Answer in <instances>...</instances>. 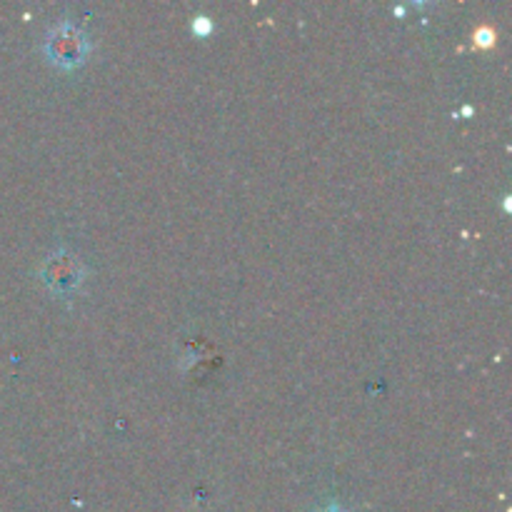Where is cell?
Returning a JSON list of instances; mask_svg holds the SVG:
<instances>
[{
  "label": "cell",
  "instance_id": "277c9868",
  "mask_svg": "<svg viewBox=\"0 0 512 512\" xmlns=\"http://www.w3.org/2000/svg\"><path fill=\"white\" fill-rule=\"evenodd\" d=\"M318 512H348V510H345L343 505H338V503H328L325 508H320Z\"/></svg>",
  "mask_w": 512,
  "mask_h": 512
},
{
  "label": "cell",
  "instance_id": "7a4b0ae2",
  "mask_svg": "<svg viewBox=\"0 0 512 512\" xmlns=\"http://www.w3.org/2000/svg\"><path fill=\"white\" fill-rule=\"evenodd\" d=\"M85 263L68 248H55L48 258L40 265V280H43L45 288L50 290L58 298L70 300L78 295V290L83 288L85 283Z\"/></svg>",
  "mask_w": 512,
  "mask_h": 512
},
{
  "label": "cell",
  "instance_id": "6da1fadb",
  "mask_svg": "<svg viewBox=\"0 0 512 512\" xmlns=\"http://www.w3.org/2000/svg\"><path fill=\"white\" fill-rule=\"evenodd\" d=\"M43 53L55 68L73 70L85 63L90 53V38L75 20H55L43 40Z\"/></svg>",
  "mask_w": 512,
  "mask_h": 512
},
{
  "label": "cell",
  "instance_id": "3957f363",
  "mask_svg": "<svg viewBox=\"0 0 512 512\" xmlns=\"http://www.w3.org/2000/svg\"><path fill=\"white\" fill-rule=\"evenodd\" d=\"M193 30H195V33L205 35V33H208V30H213V20H208V18H195V20H193Z\"/></svg>",
  "mask_w": 512,
  "mask_h": 512
}]
</instances>
